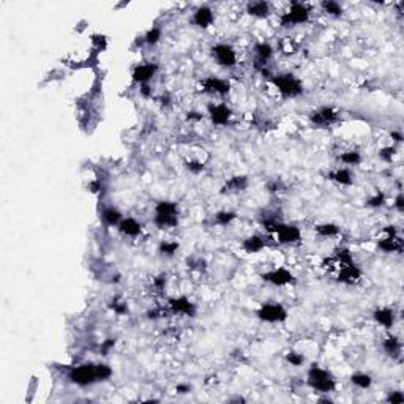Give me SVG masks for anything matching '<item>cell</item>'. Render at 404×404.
I'll list each match as a JSON object with an SVG mask.
<instances>
[{"mask_svg": "<svg viewBox=\"0 0 404 404\" xmlns=\"http://www.w3.org/2000/svg\"><path fill=\"white\" fill-rule=\"evenodd\" d=\"M264 227L269 232L275 234L278 242L283 245H290V243H299L302 238L300 229L294 224H284L281 221L276 219H265Z\"/></svg>", "mask_w": 404, "mask_h": 404, "instance_id": "1", "label": "cell"}, {"mask_svg": "<svg viewBox=\"0 0 404 404\" xmlns=\"http://www.w3.org/2000/svg\"><path fill=\"white\" fill-rule=\"evenodd\" d=\"M308 385L313 390L319 391V393H330L337 388V381L327 370L319 368L318 365H311V368L308 370Z\"/></svg>", "mask_w": 404, "mask_h": 404, "instance_id": "2", "label": "cell"}, {"mask_svg": "<svg viewBox=\"0 0 404 404\" xmlns=\"http://www.w3.org/2000/svg\"><path fill=\"white\" fill-rule=\"evenodd\" d=\"M271 84H273L278 92L284 98H295L303 93V84L300 79H297L294 74H278L271 76Z\"/></svg>", "mask_w": 404, "mask_h": 404, "instance_id": "3", "label": "cell"}, {"mask_svg": "<svg viewBox=\"0 0 404 404\" xmlns=\"http://www.w3.org/2000/svg\"><path fill=\"white\" fill-rule=\"evenodd\" d=\"M309 15H311V11H309V8L305 3L294 2L290 5V8L281 15L280 25L284 29H289V27H292V25L305 24L309 21Z\"/></svg>", "mask_w": 404, "mask_h": 404, "instance_id": "4", "label": "cell"}, {"mask_svg": "<svg viewBox=\"0 0 404 404\" xmlns=\"http://www.w3.org/2000/svg\"><path fill=\"white\" fill-rule=\"evenodd\" d=\"M256 316L262 322L276 324V322H284L287 319V311L281 303L270 302V303H264V305L256 311Z\"/></svg>", "mask_w": 404, "mask_h": 404, "instance_id": "5", "label": "cell"}, {"mask_svg": "<svg viewBox=\"0 0 404 404\" xmlns=\"http://www.w3.org/2000/svg\"><path fill=\"white\" fill-rule=\"evenodd\" d=\"M68 379L76 385H81V387H85V385H90L93 382H97V372H95V365L92 363H84L79 365L69 371Z\"/></svg>", "mask_w": 404, "mask_h": 404, "instance_id": "6", "label": "cell"}, {"mask_svg": "<svg viewBox=\"0 0 404 404\" xmlns=\"http://www.w3.org/2000/svg\"><path fill=\"white\" fill-rule=\"evenodd\" d=\"M212 55L217 63L223 68H234L237 65V54L232 46L224 43L215 44L212 48Z\"/></svg>", "mask_w": 404, "mask_h": 404, "instance_id": "7", "label": "cell"}, {"mask_svg": "<svg viewBox=\"0 0 404 404\" xmlns=\"http://www.w3.org/2000/svg\"><path fill=\"white\" fill-rule=\"evenodd\" d=\"M262 280L265 283L273 284V286L283 287V286H289V284H294L295 276L292 275V271H289L287 269L280 267V269H273V270L262 273Z\"/></svg>", "mask_w": 404, "mask_h": 404, "instance_id": "8", "label": "cell"}, {"mask_svg": "<svg viewBox=\"0 0 404 404\" xmlns=\"http://www.w3.org/2000/svg\"><path fill=\"white\" fill-rule=\"evenodd\" d=\"M338 112L333 109L330 106H324L320 109L311 112L309 116V120L314 126H320V128H325V126H330L333 123L338 122Z\"/></svg>", "mask_w": 404, "mask_h": 404, "instance_id": "9", "label": "cell"}, {"mask_svg": "<svg viewBox=\"0 0 404 404\" xmlns=\"http://www.w3.org/2000/svg\"><path fill=\"white\" fill-rule=\"evenodd\" d=\"M208 117H210L212 123L213 125H218V126H223L229 123V120L232 117V111L231 107L224 104V103H212L208 104V109H207Z\"/></svg>", "mask_w": 404, "mask_h": 404, "instance_id": "10", "label": "cell"}, {"mask_svg": "<svg viewBox=\"0 0 404 404\" xmlns=\"http://www.w3.org/2000/svg\"><path fill=\"white\" fill-rule=\"evenodd\" d=\"M168 305H169L170 313H174V314H185V316H189V318H193L196 314V305L185 295L170 299Z\"/></svg>", "mask_w": 404, "mask_h": 404, "instance_id": "11", "label": "cell"}, {"mask_svg": "<svg viewBox=\"0 0 404 404\" xmlns=\"http://www.w3.org/2000/svg\"><path fill=\"white\" fill-rule=\"evenodd\" d=\"M202 90L215 95H226L231 90V84L224 79L217 78V76H208L202 81Z\"/></svg>", "mask_w": 404, "mask_h": 404, "instance_id": "12", "label": "cell"}, {"mask_svg": "<svg viewBox=\"0 0 404 404\" xmlns=\"http://www.w3.org/2000/svg\"><path fill=\"white\" fill-rule=\"evenodd\" d=\"M158 67L155 63H142V65H137L135 69H133V81L137 82V84H149V81L153 78L156 73Z\"/></svg>", "mask_w": 404, "mask_h": 404, "instance_id": "13", "label": "cell"}, {"mask_svg": "<svg viewBox=\"0 0 404 404\" xmlns=\"http://www.w3.org/2000/svg\"><path fill=\"white\" fill-rule=\"evenodd\" d=\"M215 21V16H213V11L210 6H199L198 10L193 13V17H191V22L196 25V27H201V29H207L210 27Z\"/></svg>", "mask_w": 404, "mask_h": 404, "instance_id": "14", "label": "cell"}, {"mask_svg": "<svg viewBox=\"0 0 404 404\" xmlns=\"http://www.w3.org/2000/svg\"><path fill=\"white\" fill-rule=\"evenodd\" d=\"M360 278H362V271L357 267L355 264H349V265H341V270L338 273L337 280L343 284H355L360 281Z\"/></svg>", "mask_w": 404, "mask_h": 404, "instance_id": "15", "label": "cell"}, {"mask_svg": "<svg viewBox=\"0 0 404 404\" xmlns=\"http://www.w3.org/2000/svg\"><path fill=\"white\" fill-rule=\"evenodd\" d=\"M372 318H374V320L379 325H382L385 328H391L395 325V311L388 306L377 308L376 311L372 313Z\"/></svg>", "mask_w": 404, "mask_h": 404, "instance_id": "16", "label": "cell"}, {"mask_svg": "<svg viewBox=\"0 0 404 404\" xmlns=\"http://www.w3.org/2000/svg\"><path fill=\"white\" fill-rule=\"evenodd\" d=\"M117 227H118V231L126 237H136L142 231L141 223H139V221L135 219V218H123Z\"/></svg>", "mask_w": 404, "mask_h": 404, "instance_id": "17", "label": "cell"}, {"mask_svg": "<svg viewBox=\"0 0 404 404\" xmlns=\"http://www.w3.org/2000/svg\"><path fill=\"white\" fill-rule=\"evenodd\" d=\"M248 186V177L246 175H234L223 186V193H238Z\"/></svg>", "mask_w": 404, "mask_h": 404, "instance_id": "18", "label": "cell"}, {"mask_svg": "<svg viewBox=\"0 0 404 404\" xmlns=\"http://www.w3.org/2000/svg\"><path fill=\"white\" fill-rule=\"evenodd\" d=\"M379 250L384 252H401L403 251V243L398 236H387L382 238L381 242H377Z\"/></svg>", "mask_w": 404, "mask_h": 404, "instance_id": "19", "label": "cell"}, {"mask_svg": "<svg viewBox=\"0 0 404 404\" xmlns=\"http://www.w3.org/2000/svg\"><path fill=\"white\" fill-rule=\"evenodd\" d=\"M328 179L337 182L338 185H343V186H351L354 183V177L347 168H339L337 170H333V172L328 174Z\"/></svg>", "mask_w": 404, "mask_h": 404, "instance_id": "20", "label": "cell"}, {"mask_svg": "<svg viewBox=\"0 0 404 404\" xmlns=\"http://www.w3.org/2000/svg\"><path fill=\"white\" fill-rule=\"evenodd\" d=\"M246 13L250 16H254L259 19L269 17L270 15V5L267 2H250L246 5Z\"/></svg>", "mask_w": 404, "mask_h": 404, "instance_id": "21", "label": "cell"}, {"mask_svg": "<svg viewBox=\"0 0 404 404\" xmlns=\"http://www.w3.org/2000/svg\"><path fill=\"white\" fill-rule=\"evenodd\" d=\"M242 248L248 252V254H254L265 248V240L261 236H250L248 238L243 240Z\"/></svg>", "mask_w": 404, "mask_h": 404, "instance_id": "22", "label": "cell"}, {"mask_svg": "<svg viewBox=\"0 0 404 404\" xmlns=\"http://www.w3.org/2000/svg\"><path fill=\"white\" fill-rule=\"evenodd\" d=\"M101 218L107 224V226H118L120 221L123 219L122 213L118 212V208L116 207H106L103 210V215H101Z\"/></svg>", "mask_w": 404, "mask_h": 404, "instance_id": "23", "label": "cell"}, {"mask_svg": "<svg viewBox=\"0 0 404 404\" xmlns=\"http://www.w3.org/2000/svg\"><path fill=\"white\" fill-rule=\"evenodd\" d=\"M384 351L388 354L390 357H398L400 355V352H401V341L398 339L396 337H388V338H385L384 339Z\"/></svg>", "mask_w": 404, "mask_h": 404, "instance_id": "24", "label": "cell"}, {"mask_svg": "<svg viewBox=\"0 0 404 404\" xmlns=\"http://www.w3.org/2000/svg\"><path fill=\"white\" fill-rule=\"evenodd\" d=\"M155 215H179V205L172 201H161L155 207Z\"/></svg>", "mask_w": 404, "mask_h": 404, "instance_id": "25", "label": "cell"}, {"mask_svg": "<svg viewBox=\"0 0 404 404\" xmlns=\"http://www.w3.org/2000/svg\"><path fill=\"white\" fill-rule=\"evenodd\" d=\"M153 221L161 229H164V227H175L179 224V215H155Z\"/></svg>", "mask_w": 404, "mask_h": 404, "instance_id": "26", "label": "cell"}, {"mask_svg": "<svg viewBox=\"0 0 404 404\" xmlns=\"http://www.w3.org/2000/svg\"><path fill=\"white\" fill-rule=\"evenodd\" d=\"M316 234L320 237H335L339 234V226L333 223H322L316 226Z\"/></svg>", "mask_w": 404, "mask_h": 404, "instance_id": "27", "label": "cell"}, {"mask_svg": "<svg viewBox=\"0 0 404 404\" xmlns=\"http://www.w3.org/2000/svg\"><path fill=\"white\" fill-rule=\"evenodd\" d=\"M351 382L355 385V387L362 388V390H366V388L371 387L372 379H371L370 374H366V372H355V374L351 376Z\"/></svg>", "mask_w": 404, "mask_h": 404, "instance_id": "28", "label": "cell"}, {"mask_svg": "<svg viewBox=\"0 0 404 404\" xmlns=\"http://www.w3.org/2000/svg\"><path fill=\"white\" fill-rule=\"evenodd\" d=\"M322 10L324 13H327L328 16H333V17H339L343 15V6H341L338 2H335V0H325V2L320 3Z\"/></svg>", "mask_w": 404, "mask_h": 404, "instance_id": "29", "label": "cell"}, {"mask_svg": "<svg viewBox=\"0 0 404 404\" xmlns=\"http://www.w3.org/2000/svg\"><path fill=\"white\" fill-rule=\"evenodd\" d=\"M339 160H341V163L347 164V166H358V164L362 163V155H360V152L349 150V152H344V153H341L339 155Z\"/></svg>", "mask_w": 404, "mask_h": 404, "instance_id": "30", "label": "cell"}, {"mask_svg": "<svg viewBox=\"0 0 404 404\" xmlns=\"http://www.w3.org/2000/svg\"><path fill=\"white\" fill-rule=\"evenodd\" d=\"M237 218V213L232 210H221L215 215V223L219 226H229Z\"/></svg>", "mask_w": 404, "mask_h": 404, "instance_id": "31", "label": "cell"}, {"mask_svg": "<svg viewBox=\"0 0 404 404\" xmlns=\"http://www.w3.org/2000/svg\"><path fill=\"white\" fill-rule=\"evenodd\" d=\"M179 243L177 242H161L160 246H158V251H160L161 256H166V257H172L177 250H179Z\"/></svg>", "mask_w": 404, "mask_h": 404, "instance_id": "32", "label": "cell"}, {"mask_svg": "<svg viewBox=\"0 0 404 404\" xmlns=\"http://www.w3.org/2000/svg\"><path fill=\"white\" fill-rule=\"evenodd\" d=\"M144 43H147L149 46H155V44L161 40V29L160 27H152L147 30V34L142 36Z\"/></svg>", "mask_w": 404, "mask_h": 404, "instance_id": "33", "label": "cell"}, {"mask_svg": "<svg viewBox=\"0 0 404 404\" xmlns=\"http://www.w3.org/2000/svg\"><path fill=\"white\" fill-rule=\"evenodd\" d=\"M337 261L339 265H349V264H355L354 262V257H352V252L347 250V248H338L337 250Z\"/></svg>", "mask_w": 404, "mask_h": 404, "instance_id": "34", "label": "cell"}, {"mask_svg": "<svg viewBox=\"0 0 404 404\" xmlns=\"http://www.w3.org/2000/svg\"><path fill=\"white\" fill-rule=\"evenodd\" d=\"M95 372H97V381H107V379L112 376L111 366L106 363L95 365Z\"/></svg>", "mask_w": 404, "mask_h": 404, "instance_id": "35", "label": "cell"}, {"mask_svg": "<svg viewBox=\"0 0 404 404\" xmlns=\"http://www.w3.org/2000/svg\"><path fill=\"white\" fill-rule=\"evenodd\" d=\"M185 168L189 170L191 174H201L202 170H204L205 164L199 161V160H186L185 161Z\"/></svg>", "mask_w": 404, "mask_h": 404, "instance_id": "36", "label": "cell"}, {"mask_svg": "<svg viewBox=\"0 0 404 404\" xmlns=\"http://www.w3.org/2000/svg\"><path fill=\"white\" fill-rule=\"evenodd\" d=\"M384 204H385V194L382 191H377L374 196H371V198L368 199V202H366V205L372 207V208H379V207H382Z\"/></svg>", "mask_w": 404, "mask_h": 404, "instance_id": "37", "label": "cell"}, {"mask_svg": "<svg viewBox=\"0 0 404 404\" xmlns=\"http://www.w3.org/2000/svg\"><path fill=\"white\" fill-rule=\"evenodd\" d=\"M286 360L292 366H302L303 363H305V357H303L302 354H299V352H289V354H286Z\"/></svg>", "mask_w": 404, "mask_h": 404, "instance_id": "38", "label": "cell"}, {"mask_svg": "<svg viewBox=\"0 0 404 404\" xmlns=\"http://www.w3.org/2000/svg\"><path fill=\"white\" fill-rule=\"evenodd\" d=\"M111 308L114 309V313H117V314H126L128 313V306H126V303L122 302V300H118V299L112 300Z\"/></svg>", "mask_w": 404, "mask_h": 404, "instance_id": "39", "label": "cell"}, {"mask_svg": "<svg viewBox=\"0 0 404 404\" xmlns=\"http://www.w3.org/2000/svg\"><path fill=\"white\" fill-rule=\"evenodd\" d=\"M395 153H396V149L395 147H384L381 152H379V156H381V160L387 161V163H391Z\"/></svg>", "mask_w": 404, "mask_h": 404, "instance_id": "40", "label": "cell"}, {"mask_svg": "<svg viewBox=\"0 0 404 404\" xmlns=\"http://www.w3.org/2000/svg\"><path fill=\"white\" fill-rule=\"evenodd\" d=\"M265 188H267V191H270V193H278V191H281V189L284 188V185H283L281 180L275 179V180H270Z\"/></svg>", "mask_w": 404, "mask_h": 404, "instance_id": "41", "label": "cell"}, {"mask_svg": "<svg viewBox=\"0 0 404 404\" xmlns=\"http://www.w3.org/2000/svg\"><path fill=\"white\" fill-rule=\"evenodd\" d=\"M387 401L388 403H404V395L401 391H390L388 396H387Z\"/></svg>", "mask_w": 404, "mask_h": 404, "instance_id": "42", "label": "cell"}, {"mask_svg": "<svg viewBox=\"0 0 404 404\" xmlns=\"http://www.w3.org/2000/svg\"><path fill=\"white\" fill-rule=\"evenodd\" d=\"M153 286H155V289H158V290H163L164 286H166V275H164V273L158 275V276L155 278V280H153Z\"/></svg>", "mask_w": 404, "mask_h": 404, "instance_id": "43", "label": "cell"}, {"mask_svg": "<svg viewBox=\"0 0 404 404\" xmlns=\"http://www.w3.org/2000/svg\"><path fill=\"white\" fill-rule=\"evenodd\" d=\"M116 346V339H112V338H109V339H106L103 344H101V352H103V355H106L107 352H109L112 347Z\"/></svg>", "mask_w": 404, "mask_h": 404, "instance_id": "44", "label": "cell"}, {"mask_svg": "<svg viewBox=\"0 0 404 404\" xmlns=\"http://www.w3.org/2000/svg\"><path fill=\"white\" fill-rule=\"evenodd\" d=\"M202 118H204V114H201L198 111H191L186 114V120H189V122H199Z\"/></svg>", "mask_w": 404, "mask_h": 404, "instance_id": "45", "label": "cell"}, {"mask_svg": "<svg viewBox=\"0 0 404 404\" xmlns=\"http://www.w3.org/2000/svg\"><path fill=\"white\" fill-rule=\"evenodd\" d=\"M139 90H141V95L144 98L152 97V87L149 84H141V88H139Z\"/></svg>", "mask_w": 404, "mask_h": 404, "instance_id": "46", "label": "cell"}, {"mask_svg": "<svg viewBox=\"0 0 404 404\" xmlns=\"http://www.w3.org/2000/svg\"><path fill=\"white\" fill-rule=\"evenodd\" d=\"M175 390H177V393L185 395V393H188L189 390H191V385H188V384H179V385L175 387Z\"/></svg>", "mask_w": 404, "mask_h": 404, "instance_id": "47", "label": "cell"}, {"mask_svg": "<svg viewBox=\"0 0 404 404\" xmlns=\"http://www.w3.org/2000/svg\"><path fill=\"white\" fill-rule=\"evenodd\" d=\"M395 207L398 208V212H403V210H404V198H403L401 193L396 196V199H395Z\"/></svg>", "mask_w": 404, "mask_h": 404, "instance_id": "48", "label": "cell"}, {"mask_svg": "<svg viewBox=\"0 0 404 404\" xmlns=\"http://www.w3.org/2000/svg\"><path fill=\"white\" fill-rule=\"evenodd\" d=\"M390 136H391V139H393L395 142H401L403 141V135H401L400 131H391Z\"/></svg>", "mask_w": 404, "mask_h": 404, "instance_id": "49", "label": "cell"}, {"mask_svg": "<svg viewBox=\"0 0 404 404\" xmlns=\"http://www.w3.org/2000/svg\"><path fill=\"white\" fill-rule=\"evenodd\" d=\"M169 101H170L169 97H161V104H163V106H168Z\"/></svg>", "mask_w": 404, "mask_h": 404, "instance_id": "50", "label": "cell"}]
</instances>
